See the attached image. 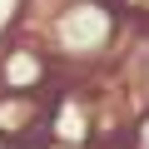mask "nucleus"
Masks as SVG:
<instances>
[{"instance_id": "1", "label": "nucleus", "mask_w": 149, "mask_h": 149, "mask_svg": "<svg viewBox=\"0 0 149 149\" xmlns=\"http://www.w3.org/2000/svg\"><path fill=\"white\" fill-rule=\"evenodd\" d=\"M134 139H139V144H134V149H149V114H144V119H139V134H134Z\"/></svg>"}]
</instances>
